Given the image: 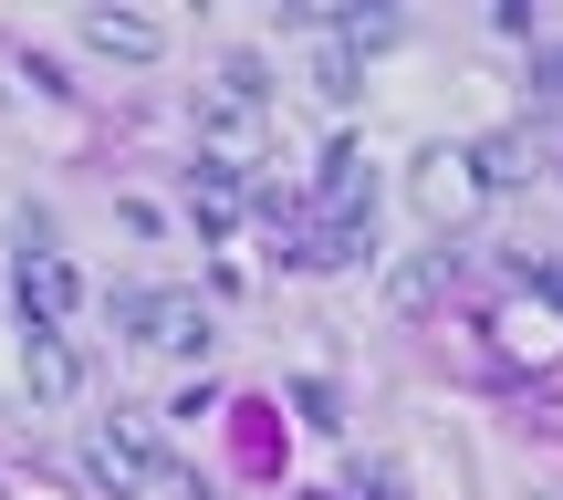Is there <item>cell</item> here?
Returning <instances> with one entry per match:
<instances>
[{"label": "cell", "mask_w": 563, "mask_h": 500, "mask_svg": "<svg viewBox=\"0 0 563 500\" xmlns=\"http://www.w3.org/2000/svg\"><path fill=\"white\" fill-rule=\"evenodd\" d=\"M104 313H115V334H125V344H146V355H199V344H209L199 292H157V281H125V292H104Z\"/></svg>", "instance_id": "obj_1"}, {"label": "cell", "mask_w": 563, "mask_h": 500, "mask_svg": "<svg viewBox=\"0 0 563 500\" xmlns=\"http://www.w3.org/2000/svg\"><path fill=\"white\" fill-rule=\"evenodd\" d=\"M11 281H21V323H53L63 334V313H74L84 302V281H74V260L53 251V220H32V209H21V230H11Z\"/></svg>", "instance_id": "obj_2"}, {"label": "cell", "mask_w": 563, "mask_h": 500, "mask_svg": "<svg viewBox=\"0 0 563 500\" xmlns=\"http://www.w3.org/2000/svg\"><path fill=\"white\" fill-rule=\"evenodd\" d=\"M481 199H490V188H481V167H470V146H428V157H418V209L439 230H460Z\"/></svg>", "instance_id": "obj_3"}, {"label": "cell", "mask_w": 563, "mask_h": 500, "mask_svg": "<svg viewBox=\"0 0 563 500\" xmlns=\"http://www.w3.org/2000/svg\"><path fill=\"white\" fill-rule=\"evenodd\" d=\"M21 386H32V407H74L84 397V355L53 323H21Z\"/></svg>", "instance_id": "obj_4"}, {"label": "cell", "mask_w": 563, "mask_h": 500, "mask_svg": "<svg viewBox=\"0 0 563 500\" xmlns=\"http://www.w3.org/2000/svg\"><path fill=\"white\" fill-rule=\"evenodd\" d=\"M251 146H262V104L251 95H230V84H209L199 95V157H251Z\"/></svg>", "instance_id": "obj_5"}, {"label": "cell", "mask_w": 563, "mask_h": 500, "mask_svg": "<svg viewBox=\"0 0 563 500\" xmlns=\"http://www.w3.org/2000/svg\"><path fill=\"white\" fill-rule=\"evenodd\" d=\"M355 251H376V209H334V220L292 230V260H302V271H344Z\"/></svg>", "instance_id": "obj_6"}, {"label": "cell", "mask_w": 563, "mask_h": 500, "mask_svg": "<svg viewBox=\"0 0 563 500\" xmlns=\"http://www.w3.org/2000/svg\"><path fill=\"white\" fill-rule=\"evenodd\" d=\"M188 209H199V230H209V241H230V230H241V209H251V188H241V167H220V157H199V167H188Z\"/></svg>", "instance_id": "obj_7"}, {"label": "cell", "mask_w": 563, "mask_h": 500, "mask_svg": "<svg viewBox=\"0 0 563 500\" xmlns=\"http://www.w3.org/2000/svg\"><path fill=\"white\" fill-rule=\"evenodd\" d=\"M84 42H95L104 63H157L167 53V21H146V11H84Z\"/></svg>", "instance_id": "obj_8"}, {"label": "cell", "mask_w": 563, "mask_h": 500, "mask_svg": "<svg viewBox=\"0 0 563 500\" xmlns=\"http://www.w3.org/2000/svg\"><path fill=\"white\" fill-rule=\"evenodd\" d=\"M313 199H323V220H334V209H376V167H365V146H323Z\"/></svg>", "instance_id": "obj_9"}, {"label": "cell", "mask_w": 563, "mask_h": 500, "mask_svg": "<svg viewBox=\"0 0 563 500\" xmlns=\"http://www.w3.org/2000/svg\"><path fill=\"white\" fill-rule=\"evenodd\" d=\"M470 167H481V188H522L532 178V136H481Z\"/></svg>", "instance_id": "obj_10"}, {"label": "cell", "mask_w": 563, "mask_h": 500, "mask_svg": "<svg viewBox=\"0 0 563 500\" xmlns=\"http://www.w3.org/2000/svg\"><path fill=\"white\" fill-rule=\"evenodd\" d=\"M313 95H323V104H355V95H365V63L344 53L334 32H323V53H313Z\"/></svg>", "instance_id": "obj_11"}, {"label": "cell", "mask_w": 563, "mask_h": 500, "mask_svg": "<svg viewBox=\"0 0 563 500\" xmlns=\"http://www.w3.org/2000/svg\"><path fill=\"white\" fill-rule=\"evenodd\" d=\"M532 104H563V42H532Z\"/></svg>", "instance_id": "obj_12"}, {"label": "cell", "mask_w": 563, "mask_h": 500, "mask_svg": "<svg viewBox=\"0 0 563 500\" xmlns=\"http://www.w3.org/2000/svg\"><path fill=\"white\" fill-rule=\"evenodd\" d=\"M323 500H386V490H376V480H365V490H323Z\"/></svg>", "instance_id": "obj_13"}]
</instances>
